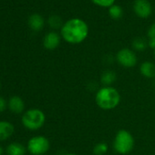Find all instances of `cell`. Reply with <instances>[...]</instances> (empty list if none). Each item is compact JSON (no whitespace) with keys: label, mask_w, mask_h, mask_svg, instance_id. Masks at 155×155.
<instances>
[{"label":"cell","mask_w":155,"mask_h":155,"mask_svg":"<svg viewBox=\"0 0 155 155\" xmlns=\"http://www.w3.org/2000/svg\"><path fill=\"white\" fill-rule=\"evenodd\" d=\"M27 23L31 30L35 32H38L43 29L45 25V19L41 15L36 13V14H32L29 16Z\"/></svg>","instance_id":"8fae6325"},{"label":"cell","mask_w":155,"mask_h":155,"mask_svg":"<svg viewBox=\"0 0 155 155\" xmlns=\"http://www.w3.org/2000/svg\"><path fill=\"white\" fill-rule=\"evenodd\" d=\"M60 41H61V35L55 31H51L46 34L43 39V45L47 50L52 51L59 46Z\"/></svg>","instance_id":"ba28073f"},{"label":"cell","mask_w":155,"mask_h":155,"mask_svg":"<svg viewBox=\"0 0 155 155\" xmlns=\"http://www.w3.org/2000/svg\"><path fill=\"white\" fill-rule=\"evenodd\" d=\"M132 49L134 51H138V52H143L146 50L148 46V41L143 37H136L133 39L132 43Z\"/></svg>","instance_id":"9a60e30c"},{"label":"cell","mask_w":155,"mask_h":155,"mask_svg":"<svg viewBox=\"0 0 155 155\" xmlns=\"http://www.w3.org/2000/svg\"><path fill=\"white\" fill-rule=\"evenodd\" d=\"M15 133V126L7 121H0V143L8 140Z\"/></svg>","instance_id":"30bf717a"},{"label":"cell","mask_w":155,"mask_h":155,"mask_svg":"<svg viewBox=\"0 0 155 155\" xmlns=\"http://www.w3.org/2000/svg\"><path fill=\"white\" fill-rule=\"evenodd\" d=\"M109 151V145L106 143H98L94 145L92 149V153L94 155H106Z\"/></svg>","instance_id":"e0dca14e"},{"label":"cell","mask_w":155,"mask_h":155,"mask_svg":"<svg viewBox=\"0 0 155 155\" xmlns=\"http://www.w3.org/2000/svg\"><path fill=\"white\" fill-rule=\"evenodd\" d=\"M153 52H154V55H155V48H154V49H153Z\"/></svg>","instance_id":"cb8c5ba5"},{"label":"cell","mask_w":155,"mask_h":155,"mask_svg":"<svg viewBox=\"0 0 155 155\" xmlns=\"http://www.w3.org/2000/svg\"><path fill=\"white\" fill-rule=\"evenodd\" d=\"M8 110L15 114H20L25 112V102L24 100L17 95L11 96L7 101Z\"/></svg>","instance_id":"9c48e42d"},{"label":"cell","mask_w":155,"mask_h":155,"mask_svg":"<svg viewBox=\"0 0 155 155\" xmlns=\"http://www.w3.org/2000/svg\"><path fill=\"white\" fill-rule=\"evenodd\" d=\"M121 100L120 92L113 86H101L95 94L96 104L104 111H111L117 108Z\"/></svg>","instance_id":"7a4b0ae2"},{"label":"cell","mask_w":155,"mask_h":155,"mask_svg":"<svg viewBox=\"0 0 155 155\" xmlns=\"http://www.w3.org/2000/svg\"><path fill=\"white\" fill-rule=\"evenodd\" d=\"M0 87H1V82H0Z\"/></svg>","instance_id":"d4e9b609"},{"label":"cell","mask_w":155,"mask_h":155,"mask_svg":"<svg viewBox=\"0 0 155 155\" xmlns=\"http://www.w3.org/2000/svg\"><path fill=\"white\" fill-rule=\"evenodd\" d=\"M49 149V140L42 135L31 137L26 143V150L30 155H46Z\"/></svg>","instance_id":"5b68a950"},{"label":"cell","mask_w":155,"mask_h":155,"mask_svg":"<svg viewBox=\"0 0 155 155\" xmlns=\"http://www.w3.org/2000/svg\"><path fill=\"white\" fill-rule=\"evenodd\" d=\"M134 14L140 18H148L153 14V5L149 0H134L132 5Z\"/></svg>","instance_id":"52a82bcc"},{"label":"cell","mask_w":155,"mask_h":155,"mask_svg":"<svg viewBox=\"0 0 155 155\" xmlns=\"http://www.w3.org/2000/svg\"><path fill=\"white\" fill-rule=\"evenodd\" d=\"M108 11L109 15L114 20H119L123 16V9L120 5H112L111 7L108 8Z\"/></svg>","instance_id":"2e32d148"},{"label":"cell","mask_w":155,"mask_h":155,"mask_svg":"<svg viewBox=\"0 0 155 155\" xmlns=\"http://www.w3.org/2000/svg\"><path fill=\"white\" fill-rule=\"evenodd\" d=\"M26 147L17 142L9 143L5 148L6 155H26Z\"/></svg>","instance_id":"5bb4252c"},{"label":"cell","mask_w":155,"mask_h":155,"mask_svg":"<svg viewBox=\"0 0 155 155\" xmlns=\"http://www.w3.org/2000/svg\"><path fill=\"white\" fill-rule=\"evenodd\" d=\"M48 25H49V26L52 28V29H55V30H57V29H61V27H62V25H63V22H62V19H61V17L60 16H58V15H51L49 18H48Z\"/></svg>","instance_id":"ac0fdd59"},{"label":"cell","mask_w":155,"mask_h":155,"mask_svg":"<svg viewBox=\"0 0 155 155\" xmlns=\"http://www.w3.org/2000/svg\"><path fill=\"white\" fill-rule=\"evenodd\" d=\"M90 1L94 5L104 8H109L115 4V0H90Z\"/></svg>","instance_id":"d6986e66"},{"label":"cell","mask_w":155,"mask_h":155,"mask_svg":"<svg viewBox=\"0 0 155 155\" xmlns=\"http://www.w3.org/2000/svg\"><path fill=\"white\" fill-rule=\"evenodd\" d=\"M135 146V140L132 134L125 129L118 131L112 142V148L116 153L127 155L131 153Z\"/></svg>","instance_id":"3957f363"},{"label":"cell","mask_w":155,"mask_h":155,"mask_svg":"<svg viewBox=\"0 0 155 155\" xmlns=\"http://www.w3.org/2000/svg\"><path fill=\"white\" fill-rule=\"evenodd\" d=\"M90 33L88 24L81 18L74 17L66 21L61 29L60 35L63 40L70 45H79L83 43Z\"/></svg>","instance_id":"6da1fadb"},{"label":"cell","mask_w":155,"mask_h":155,"mask_svg":"<svg viewBox=\"0 0 155 155\" xmlns=\"http://www.w3.org/2000/svg\"><path fill=\"white\" fill-rule=\"evenodd\" d=\"M147 35H148V38L149 39H155V23L153 24L150 26V28L148 29Z\"/></svg>","instance_id":"ffe728a7"},{"label":"cell","mask_w":155,"mask_h":155,"mask_svg":"<svg viewBox=\"0 0 155 155\" xmlns=\"http://www.w3.org/2000/svg\"><path fill=\"white\" fill-rule=\"evenodd\" d=\"M63 155H78V154H76V153H64Z\"/></svg>","instance_id":"603a6c76"},{"label":"cell","mask_w":155,"mask_h":155,"mask_svg":"<svg viewBox=\"0 0 155 155\" xmlns=\"http://www.w3.org/2000/svg\"><path fill=\"white\" fill-rule=\"evenodd\" d=\"M116 61L124 68H132L138 63L135 51L130 48H122L116 54Z\"/></svg>","instance_id":"8992f818"},{"label":"cell","mask_w":155,"mask_h":155,"mask_svg":"<svg viewBox=\"0 0 155 155\" xmlns=\"http://www.w3.org/2000/svg\"><path fill=\"white\" fill-rule=\"evenodd\" d=\"M4 153H5L4 148H3V147H2V145L0 144V155H4Z\"/></svg>","instance_id":"7402d4cb"},{"label":"cell","mask_w":155,"mask_h":155,"mask_svg":"<svg viewBox=\"0 0 155 155\" xmlns=\"http://www.w3.org/2000/svg\"><path fill=\"white\" fill-rule=\"evenodd\" d=\"M117 81V74L112 70H105L101 73L100 82L102 86H112Z\"/></svg>","instance_id":"4fadbf2b"},{"label":"cell","mask_w":155,"mask_h":155,"mask_svg":"<svg viewBox=\"0 0 155 155\" xmlns=\"http://www.w3.org/2000/svg\"><path fill=\"white\" fill-rule=\"evenodd\" d=\"M21 123L26 129L29 131H37L44 126L46 123V114L38 108H31L23 113Z\"/></svg>","instance_id":"277c9868"},{"label":"cell","mask_w":155,"mask_h":155,"mask_svg":"<svg viewBox=\"0 0 155 155\" xmlns=\"http://www.w3.org/2000/svg\"><path fill=\"white\" fill-rule=\"evenodd\" d=\"M46 155H48V154H46Z\"/></svg>","instance_id":"484cf974"},{"label":"cell","mask_w":155,"mask_h":155,"mask_svg":"<svg viewBox=\"0 0 155 155\" xmlns=\"http://www.w3.org/2000/svg\"><path fill=\"white\" fill-rule=\"evenodd\" d=\"M6 108H7V101L3 96H0V113L5 112Z\"/></svg>","instance_id":"44dd1931"},{"label":"cell","mask_w":155,"mask_h":155,"mask_svg":"<svg viewBox=\"0 0 155 155\" xmlns=\"http://www.w3.org/2000/svg\"><path fill=\"white\" fill-rule=\"evenodd\" d=\"M141 74L147 79L155 78V64L151 61H145L140 65Z\"/></svg>","instance_id":"7c38bea8"}]
</instances>
